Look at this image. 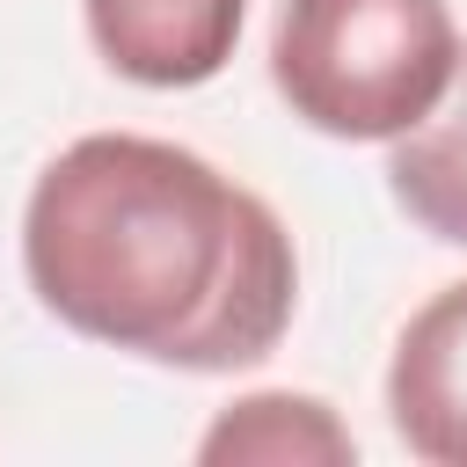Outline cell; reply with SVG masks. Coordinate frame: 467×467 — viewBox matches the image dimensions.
I'll use <instances>...</instances> for the list:
<instances>
[{
	"label": "cell",
	"instance_id": "cell-1",
	"mask_svg": "<svg viewBox=\"0 0 467 467\" xmlns=\"http://www.w3.org/2000/svg\"><path fill=\"white\" fill-rule=\"evenodd\" d=\"M22 277L58 328L168 372H241L299 314L285 219L204 153L146 131H88L36 168Z\"/></svg>",
	"mask_w": 467,
	"mask_h": 467
},
{
	"label": "cell",
	"instance_id": "cell-2",
	"mask_svg": "<svg viewBox=\"0 0 467 467\" xmlns=\"http://www.w3.org/2000/svg\"><path fill=\"white\" fill-rule=\"evenodd\" d=\"M452 66V0H285L270 22L277 102L343 146H387L423 124Z\"/></svg>",
	"mask_w": 467,
	"mask_h": 467
},
{
	"label": "cell",
	"instance_id": "cell-3",
	"mask_svg": "<svg viewBox=\"0 0 467 467\" xmlns=\"http://www.w3.org/2000/svg\"><path fill=\"white\" fill-rule=\"evenodd\" d=\"M387 423L431 467H467V277L438 285L394 336Z\"/></svg>",
	"mask_w": 467,
	"mask_h": 467
},
{
	"label": "cell",
	"instance_id": "cell-4",
	"mask_svg": "<svg viewBox=\"0 0 467 467\" xmlns=\"http://www.w3.org/2000/svg\"><path fill=\"white\" fill-rule=\"evenodd\" d=\"M95 58L131 88H204L226 73L248 0H80Z\"/></svg>",
	"mask_w": 467,
	"mask_h": 467
},
{
	"label": "cell",
	"instance_id": "cell-5",
	"mask_svg": "<svg viewBox=\"0 0 467 467\" xmlns=\"http://www.w3.org/2000/svg\"><path fill=\"white\" fill-rule=\"evenodd\" d=\"M387 190L431 241L467 248V44L431 117L387 139Z\"/></svg>",
	"mask_w": 467,
	"mask_h": 467
},
{
	"label": "cell",
	"instance_id": "cell-6",
	"mask_svg": "<svg viewBox=\"0 0 467 467\" xmlns=\"http://www.w3.org/2000/svg\"><path fill=\"white\" fill-rule=\"evenodd\" d=\"M197 460H204V467H226V460H270V467H285V460H292V467H299V460H321V467H343V460H358V438L336 423L328 401L277 387V394H241V401L197 438Z\"/></svg>",
	"mask_w": 467,
	"mask_h": 467
}]
</instances>
